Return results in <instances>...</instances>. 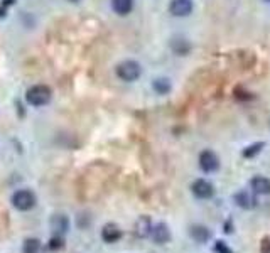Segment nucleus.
I'll list each match as a JSON object with an SVG mask.
<instances>
[{
    "label": "nucleus",
    "instance_id": "obj_22",
    "mask_svg": "<svg viewBox=\"0 0 270 253\" xmlns=\"http://www.w3.org/2000/svg\"><path fill=\"white\" fill-rule=\"evenodd\" d=\"M71 2H80V0H71Z\"/></svg>",
    "mask_w": 270,
    "mask_h": 253
},
{
    "label": "nucleus",
    "instance_id": "obj_8",
    "mask_svg": "<svg viewBox=\"0 0 270 253\" xmlns=\"http://www.w3.org/2000/svg\"><path fill=\"white\" fill-rule=\"evenodd\" d=\"M101 238H103V241H106V243H115V241H118L120 238H122V230H120L117 224L108 223L103 226Z\"/></svg>",
    "mask_w": 270,
    "mask_h": 253
},
{
    "label": "nucleus",
    "instance_id": "obj_14",
    "mask_svg": "<svg viewBox=\"0 0 270 253\" xmlns=\"http://www.w3.org/2000/svg\"><path fill=\"white\" fill-rule=\"evenodd\" d=\"M189 235L193 236V240L200 241V243H204V241H208V238H209L208 228L201 226V224H194V226H191L189 228Z\"/></svg>",
    "mask_w": 270,
    "mask_h": 253
},
{
    "label": "nucleus",
    "instance_id": "obj_1",
    "mask_svg": "<svg viewBox=\"0 0 270 253\" xmlns=\"http://www.w3.org/2000/svg\"><path fill=\"white\" fill-rule=\"evenodd\" d=\"M26 100L29 105L33 106H42L48 105L49 100H51V90L46 84H34L27 90L26 93Z\"/></svg>",
    "mask_w": 270,
    "mask_h": 253
},
{
    "label": "nucleus",
    "instance_id": "obj_17",
    "mask_svg": "<svg viewBox=\"0 0 270 253\" xmlns=\"http://www.w3.org/2000/svg\"><path fill=\"white\" fill-rule=\"evenodd\" d=\"M39 250H41V241L37 238H29V240L24 241V253H39Z\"/></svg>",
    "mask_w": 270,
    "mask_h": 253
},
{
    "label": "nucleus",
    "instance_id": "obj_12",
    "mask_svg": "<svg viewBox=\"0 0 270 253\" xmlns=\"http://www.w3.org/2000/svg\"><path fill=\"white\" fill-rule=\"evenodd\" d=\"M170 48H172V51L179 56H184L191 51V44L184 37H174L172 41H170Z\"/></svg>",
    "mask_w": 270,
    "mask_h": 253
},
{
    "label": "nucleus",
    "instance_id": "obj_7",
    "mask_svg": "<svg viewBox=\"0 0 270 253\" xmlns=\"http://www.w3.org/2000/svg\"><path fill=\"white\" fill-rule=\"evenodd\" d=\"M151 235H152V238H154L155 243H159V245H164L170 240V231H169V228L166 223L155 224V226L152 228Z\"/></svg>",
    "mask_w": 270,
    "mask_h": 253
},
{
    "label": "nucleus",
    "instance_id": "obj_10",
    "mask_svg": "<svg viewBox=\"0 0 270 253\" xmlns=\"http://www.w3.org/2000/svg\"><path fill=\"white\" fill-rule=\"evenodd\" d=\"M51 230L54 231L56 235H65L68 231V228H69V219H68V216L65 215H54L51 218Z\"/></svg>",
    "mask_w": 270,
    "mask_h": 253
},
{
    "label": "nucleus",
    "instance_id": "obj_9",
    "mask_svg": "<svg viewBox=\"0 0 270 253\" xmlns=\"http://www.w3.org/2000/svg\"><path fill=\"white\" fill-rule=\"evenodd\" d=\"M235 201L236 204L240 206V208L243 209H253L255 206H257V199L252 196L250 191H240L235 194Z\"/></svg>",
    "mask_w": 270,
    "mask_h": 253
},
{
    "label": "nucleus",
    "instance_id": "obj_15",
    "mask_svg": "<svg viewBox=\"0 0 270 253\" xmlns=\"http://www.w3.org/2000/svg\"><path fill=\"white\" fill-rule=\"evenodd\" d=\"M151 231H152L151 219H149L147 216H142V218L137 221V226H135V233H137V236L145 238L151 235Z\"/></svg>",
    "mask_w": 270,
    "mask_h": 253
},
{
    "label": "nucleus",
    "instance_id": "obj_13",
    "mask_svg": "<svg viewBox=\"0 0 270 253\" xmlns=\"http://www.w3.org/2000/svg\"><path fill=\"white\" fill-rule=\"evenodd\" d=\"M112 7L118 16H127L134 9V0H112Z\"/></svg>",
    "mask_w": 270,
    "mask_h": 253
},
{
    "label": "nucleus",
    "instance_id": "obj_16",
    "mask_svg": "<svg viewBox=\"0 0 270 253\" xmlns=\"http://www.w3.org/2000/svg\"><path fill=\"white\" fill-rule=\"evenodd\" d=\"M154 90L157 91L159 95H166L170 91V83L169 80H166V78H157V80H154Z\"/></svg>",
    "mask_w": 270,
    "mask_h": 253
},
{
    "label": "nucleus",
    "instance_id": "obj_5",
    "mask_svg": "<svg viewBox=\"0 0 270 253\" xmlns=\"http://www.w3.org/2000/svg\"><path fill=\"white\" fill-rule=\"evenodd\" d=\"M191 191H193V194L196 196V198H200V199H209L213 194H215L213 186L208 183V181H204V179L194 181L193 186H191Z\"/></svg>",
    "mask_w": 270,
    "mask_h": 253
},
{
    "label": "nucleus",
    "instance_id": "obj_6",
    "mask_svg": "<svg viewBox=\"0 0 270 253\" xmlns=\"http://www.w3.org/2000/svg\"><path fill=\"white\" fill-rule=\"evenodd\" d=\"M169 10L176 17L189 16L191 10H193V2L191 0H172L169 5Z\"/></svg>",
    "mask_w": 270,
    "mask_h": 253
},
{
    "label": "nucleus",
    "instance_id": "obj_2",
    "mask_svg": "<svg viewBox=\"0 0 270 253\" xmlns=\"http://www.w3.org/2000/svg\"><path fill=\"white\" fill-rule=\"evenodd\" d=\"M37 202V198L31 189H19L12 194V204L19 211H29Z\"/></svg>",
    "mask_w": 270,
    "mask_h": 253
},
{
    "label": "nucleus",
    "instance_id": "obj_11",
    "mask_svg": "<svg viewBox=\"0 0 270 253\" xmlns=\"http://www.w3.org/2000/svg\"><path fill=\"white\" fill-rule=\"evenodd\" d=\"M250 187L257 194H270V179L264 176H257L250 181Z\"/></svg>",
    "mask_w": 270,
    "mask_h": 253
},
{
    "label": "nucleus",
    "instance_id": "obj_18",
    "mask_svg": "<svg viewBox=\"0 0 270 253\" xmlns=\"http://www.w3.org/2000/svg\"><path fill=\"white\" fill-rule=\"evenodd\" d=\"M264 147H265L264 142H257V144H253V145H248V147L243 151V157H247V159L255 157V155H257Z\"/></svg>",
    "mask_w": 270,
    "mask_h": 253
},
{
    "label": "nucleus",
    "instance_id": "obj_21",
    "mask_svg": "<svg viewBox=\"0 0 270 253\" xmlns=\"http://www.w3.org/2000/svg\"><path fill=\"white\" fill-rule=\"evenodd\" d=\"M260 253H270V238H264V240H262Z\"/></svg>",
    "mask_w": 270,
    "mask_h": 253
},
{
    "label": "nucleus",
    "instance_id": "obj_20",
    "mask_svg": "<svg viewBox=\"0 0 270 253\" xmlns=\"http://www.w3.org/2000/svg\"><path fill=\"white\" fill-rule=\"evenodd\" d=\"M216 252L218 253H233L225 243H223V241H216Z\"/></svg>",
    "mask_w": 270,
    "mask_h": 253
},
{
    "label": "nucleus",
    "instance_id": "obj_4",
    "mask_svg": "<svg viewBox=\"0 0 270 253\" xmlns=\"http://www.w3.org/2000/svg\"><path fill=\"white\" fill-rule=\"evenodd\" d=\"M200 167L204 172H215L219 167V160L216 157L215 152L211 151H202L200 155Z\"/></svg>",
    "mask_w": 270,
    "mask_h": 253
},
{
    "label": "nucleus",
    "instance_id": "obj_3",
    "mask_svg": "<svg viewBox=\"0 0 270 253\" xmlns=\"http://www.w3.org/2000/svg\"><path fill=\"white\" fill-rule=\"evenodd\" d=\"M142 74V67L138 63L135 61H123L117 66V76L122 81H127V83H132V81L138 80Z\"/></svg>",
    "mask_w": 270,
    "mask_h": 253
},
{
    "label": "nucleus",
    "instance_id": "obj_19",
    "mask_svg": "<svg viewBox=\"0 0 270 253\" xmlns=\"http://www.w3.org/2000/svg\"><path fill=\"white\" fill-rule=\"evenodd\" d=\"M63 247H65V241H63V238L59 235L52 236L51 241H49V250H61Z\"/></svg>",
    "mask_w": 270,
    "mask_h": 253
}]
</instances>
